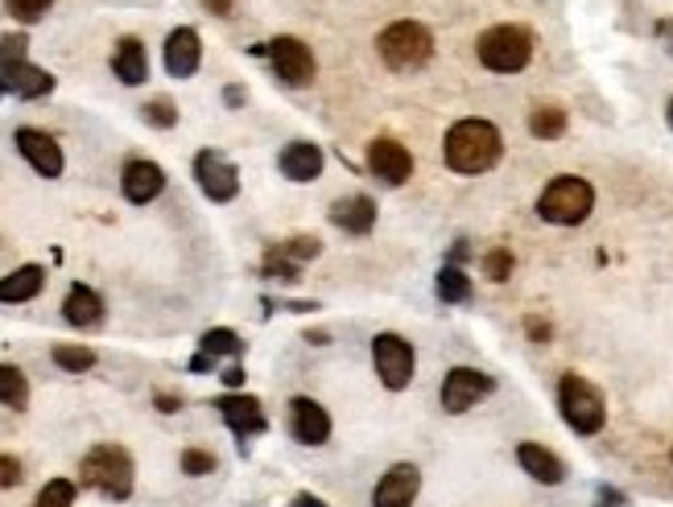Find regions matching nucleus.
<instances>
[{
    "mask_svg": "<svg viewBox=\"0 0 673 507\" xmlns=\"http://www.w3.org/2000/svg\"><path fill=\"white\" fill-rule=\"evenodd\" d=\"M500 153H504V136L492 120H459L442 141V158L454 174H483L496 165Z\"/></svg>",
    "mask_w": 673,
    "mask_h": 507,
    "instance_id": "1",
    "label": "nucleus"
},
{
    "mask_svg": "<svg viewBox=\"0 0 673 507\" xmlns=\"http://www.w3.org/2000/svg\"><path fill=\"white\" fill-rule=\"evenodd\" d=\"M132 475H137L132 454L124 446H112V442L88 449L83 463H79V483L100 491L103 499H117V504L132 495Z\"/></svg>",
    "mask_w": 673,
    "mask_h": 507,
    "instance_id": "2",
    "label": "nucleus"
},
{
    "mask_svg": "<svg viewBox=\"0 0 673 507\" xmlns=\"http://www.w3.org/2000/svg\"><path fill=\"white\" fill-rule=\"evenodd\" d=\"M26 33H9V38H0V95L4 91H13L21 100H42L54 91V74L42 71V67H33L26 59Z\"/></svg>",
    "mask_w": 673,
    "mask_h": 507,
    "instance_id": "3",
    "label": "nucleus"
},
{
    "mask_svg": "<svg viewBox=\"0 0 673 507\" xmlns=\"http://www.w3.org/2000/svg\"><path fill=\"white\" fill-rule=\"evenodd\" d=\"M376 50L389 71L396 74H410V71H422L430 54H434V33L418 26V21H393L389 30L376 38Z\"/></svg>",
    "mask_w": 673,
    "mask_h": 507,
    "instance_id": "4",
    "label": "nucleus"
},
{
    "mask_svg": "<svg viewBox=\"0 0 673 507\" xmlns=\"http://www.w3.org/2000/svg\"><path fill=\"white\" fill-rule=\"evenodd\" d=\"M591 211H595V190H591L586 178H574V174L554 178V182L542 190V199H538V215H542L545 223H558V227H579Z\"/></svg>",
    "mask_w": 673,
    "mask_h": 507,
    "instance_id": "5",
    "label": "nucleus"
},
{
    "mask_svg": "<svg viewBox=\"0 0 673 507\" xmlns=\"http://www.w3.org/2000/svg\"><path fill=\"white\" fill-rule=\"evenodd\" d=\"M558 408H562V420L571 425L574 434H600L603 420H607V405H603V392L591 384V379L574 376V372H566V376L558 379Z\"/></svg>",
    "mask_w": 673,
    "mask_h": 507,
    "instance_id": "6",
    "label": "nucleus"
},
{
    "mask_svg": "<svg viewBox=\"0 0 673 507\" xmlns=\"http://www.w3.org/2000/svg\"><path fill=\"white\" fill-rule=\"evenodd\" d=\"M475 54H480V62L488 71L516 74L525 71L529 59H533V33H529L525 26H492V30L480 33Z\"/></svg>",
    "mask_w": 673,
    "mask_h": 507,
    "instance_id": "7",
    "label": "nucleus"
},
{
    "mask_svg": "<svg viewBox=\"0 0 673 507\" xmlns=\"http://www.w3.org/2000/svg\"><path fill=\"white\" fill-rule=\"evenodd\" d=\"M372 363H376V376H381L384 388L401 392V388H410L418 355H413L410 338L384 331V334H376V338H372Z\"/></svg>",
    "mask_w": 673,
    "mask_h": 507,
    "instance_id": "8",
    "label": "nucleus"
},
{
    "mask_svg": "<svg viewBox=\"0 0 673 507\" xmlns=\"http://www.w3.org/2000/svg\"><path fill=\"white\" fill-rule=\"evenodd\" d=\"M264 54H269L273 74H278L285 88H310V83H314L319 62H314V54H310V45L302 42V38H273Z\"/></svg>",
    "mask_w": 673,
    "mask_h": 507,
    "instance_id": "9",
    "label": "nucleus"
},
{
    "mask_svg": "<svg viewBox=\"0 0 673 507\" xmlns=\"http://www.w3.org/2000/svg\"><path fill=\"white\" fill-rule=\"evenodd\" d=\"M492 388H496V379L475 372V367H451V372L442 376L439 400L446 413H468V408L480 405Z\"/></svg>",
    "mask_w": 673,
    "mask_h": 507,
    "instance_id": "10",
    "label": "nucleus"
},
{
    "mask_svg": "<svg viewBox=\"0 0 673 507\" xmlns=\"http://www.w3.org/2000/svg\"><path fill=\"white\" fill-rule=\"evenodd\" d=\"M194 178H199V190L211 203H232L240 194V174H235V165L223 158L220 149H203L194 158Z\"/></svg>",
    "mask_w": 673,
    "mask_h": 507,
    "instance_id": "11",
    "label": "nucleus"
},
{
    "mask_svg": "<svg viewBox=\"0 0 673 507\" xmlns=\"http://www.w3.org/2000/svg\"><path fill=\"white\" fill-rule=\"evenodd\" d=\"M368 174L384 182V186H405L413 174V158L410 149L393 141V136H376L372 145H368Z\"/></svg>",
    "mask_w": 673,
    "mask_h": 507,
    "instance_id": "12",
    "label": "nucleus"
},
{
    "mask_svg": "<svg viewBox=\"0 0 673 507\" xmlns=\"http://www.w3.org/2000/svg\"><path fill=\"white\" fill-rule=\"evenodd\" d=\"M13 145H17V153L21 158L30 161L33 165V174H42V178H59L62 174V145L50 136V132H42V129H17L13 132Z\"/></svg>",
    "mask_w": 673,
    "mask_h": 507,
    "instance_id": "13",
    "label": "nucleus"
},
{
    "mask_svg": "<svg viewBox=\"0 0 673 507\" xmlns=\"http://www.w3.org/2000/svg\"><path fill=\"white\" fill-rule=\"evenodd\" d=\"M422 491V470L413 463H396L389 466L376 483V491H372V507H413Z\"/></svg>",
    "mask_w": 673,
    "mask_h": 507,
    "instance_id": "14",
    "label": "nucleus"
},
{
    "mask_svg": "<svg viewBox=\"0 0 673 507\" xmlns=\"http://www.w3.org/2000/svg\"><path fill=\"white\" fill-rule=\"evenodd\" d=\"M215 408H220V417L228 420V429L240 437V446H244L249 437H257V434H264V429H269L264 408H261V400H257V396L228 392V396H220V400H215Z\"/></svg>",
    "mask_w": 673,
    "mask_h": 507,
    "instance_id": "15",
    "label": "nucleus"
},
{
    "mask_svg": "<svg viewBox=\"0 0 673 507\" xmlns=\"http://www.w3.org/2000/svg\"><path fill=\"white\" fill-rule=\"evenodd\" d=\"M290 434L302 446H322L331 437V413L310 400V396H293L290 400Z\"/></svg>",
    "mask_w": 673,
    "mask_h": 507,
    "instance_id": "16",
    "label": "nucleus"
},
{
    "mask_svg": "<svg viewBox=\"0 0 673 507\" xmlns=\"http://www.w3.org/2000/svg\"><path fill=\"white\" fill-rule=\"evenodd\" d=\"M120 186H124V199L132 206H145L153 203L161 190H165V170H161L158 161H145L137 158L124 165V174H120Z\"/></svg>",
    "mask_w": 673,
    "mask_h": 507,
    "instance_id": "17",
    "label": "nucleus"
},
{
    "mask_svg": "<svg viewBox=\"0 0 673 507\" xmlns=\"http://www.w3.org/2000/svg\"><path fill=\"white\" fill-rule=\"evenodd\" d=\"M203 62V42H199V30L191 26H178L170 38H165V71L174 79H191Z\"/></svg>",
    "mask_w": 673,
    "mask_h": 507,
    "instance_id": "18",
    "label": "nucleus"
},
{
    "mask_svg": "<svg viewBox=\"0 0 673 507\" xmlns=\"http://www.w3.org/2000/svg\"><path fill=\"white\" fill-rule=\"evenodd\" d=\"M516 463H521V470H525L533 483H545V487H558V483L566 478V463H562L558 454H550L545 446H538V442H521V446H516Z\"/></svg>",
    "mask_w": 673,
    "mask_h": 507,
    "instance_id": "19",
    "label": "nucleus"
},
{
    "mask_svg": "<svg viewBox=\"0 0 673 507\" xmlns=\"http://www.w3.org/2000/svg\"><path fill=\"white\" fill-rule=\"evenodd\" d=\"M62 318L79 326V331H88V326H100L103 322V297L91 285H71L67 297H62Z\"/></svg>",
    "mask_w": 673,
    "mask_h": 507,
    "instance_id": "20",
    "label": "nucleus"
},
{
    "mask_svg": "<svg viewBox=\"0 0 673 507\" xmlns=\"http://www.w3.org/2000/svg\"><path fill=\"white\" fill-rule=\"evenodd\" d=\"M112 71L124 88H141L149 79V54L141 38H120L117 42V54H112Z\"/></svg>",
    "mask_w": 673,
    "mask_h": 507,
    "instance_id": "21",
    "label": "nucleus"
},
{
    "mask_svg": "<svg viewBox=\"0 0 673 507\" xmlns=\"http://www.w3.org/2000/svg\"><path fill=\"white\" fill-rule=\"evenodd\" d=\"M278 165L290 182H314L322 174V149L310 145V141H293V145L281 149Z\"/></svg>",
    "mask_w": 673,
    "mask_h": 507,
    "instance_id": "22",
    "label": "nucleus"
},
{
    "mask_svg": "<svg viewBox=\"0 0 673 507\" xmlns=\"http://www.w3.org/2000/svg\"><path fill=\"white\" fill-rule=\"evenodd\" d=\"M331 223L343 227V232H352V235H368L372 227H376V203H372L368 194L339 199V203L331 206Z\"/></svg>",
    "mask_w": 673,
    "mask_h": 507,
    "instance_id": "23",
    "label": "nucleus"
},
{
    "mask_svg": "<svg viewBox=\"0 0 673 507\" xmlns=\"http://www.w3.org/2000/svg\"><path fill=\"white\" fill-rule=\"evenodd\" d=\"M46 285V268L42 264H21L13 268L9 276H0V302L4 305H21V302H33Z\"/></svg>",
    "mask_w": 673,
    "mask_h": 507,
    "instance_id": "24",
    "label": "nucleus"
},
{
    "mask_svg": "<svg viewBox=\"0 0 673 507\" xmlns=\"http://www.w3.org/2000/svg\"><path fill=\"white\" fill-rule=\"evenodd\" d=\"M434 293H439V302H446V305L471 302V276L463 273L459 264H446V268L434 276Z\"/></svg>",
    "mask_w": 673,
    "mask_h": 507,
    "instance_id": "25",
    "label": "nucleus"
},
{
    "mask_svg": "<svg viewBox=\"0 0 673 507\" xmlns=\"http://www.w3.org/2000/svg\"><path fill=\"white\" fill-rule=\"evenodd\" d=\"M0 405L4 408H26L30 405V379L13 363H0Z\"/></svg>",
    "mask_w": 673,
    "mask_h": 507,
    "instance_id": "26",
    "label": "nucleus"
},
{
    "mask_svg": "<svg viewBox=\"0 0 673 507\" xmlns=\"http://www.w3.org/2000/svg\"><path fill=\"white\" fill-rule=\"evenodd\" d=\"M199 351L211 355V359H240V355H244V343H240V334L235 331L215 326V331H207L203 338H199Z\"/></svg>",
    "mask_w": 673,
    "mask_h": 507,
    "instance_id": "27",
    "label": "nucleus"
},
{
    "mask_svg": "<svg viewBox=\"0 0 673 507\" xmlns=\"http://www.w3.org/2000/svg\"><path fill=\"white\" fill-rule=\"evenodd\" d=\"M269 252L281 256L285 264H293V268H302V264L314 261V256L322 252V240H314V235H293V240H285V244H273Z\"/></svg>",
    "mask_w": 673,
    "mask_h": 507,
    "instance_id": "28",
    "label": "nucleus"
},
{
    "mask_svg": "<svg viewBox=\"0 0 673 507\" xmlns=\"http://www.w3.org/2000/svg\"><path fill=\"white\" fill-rule=\"evenodd\" d=\"M529 132L538 136V141H554L566 132V112L562 108H538L533 116H529Z\"/></svg>",
    "mask_w": 673,
    "mask_h": 507,
    "instance_id": "29",
    "label": "nucleus"
},
{
    "mask_svg": "<svg viewBox=\"0 0 673 507\" xmlns=\"http://www.w3.org/2000/svg\"><path fill=\"white\" fill-rule=\"evenodd\" d=\"M54 363H59L62 372H71V376H79V372H91L96 367V351L91 347H54Z\"/></svg>",
    "mask_w": 673,
    "mask_h": 507,
    "instance_id": "30",
    "label": "nucleus"
},
{
    "mask_svg": "<svg viewBox=\"0 0 673 507\" xmlns=\"http://www.w3.org/2000/svg\"><path fill=\"white\" fill-rule=\"evenodd\" d=\"M33 507H74V483L71 478H50L42 491H38Z\"/></svg>",
    "mask_w": 673,
    "mask_h": 507,
    "instance_id": "31",
    "label": "nucleus"
},
{
    "mask_svg": "<svg viewBox=\"0 0 673 507\" xmlns=\"http://www.w3.org/2000/svg\"><path fill=\"white\" fill-rule=\"evenodd\" d=\"M50 4L54 0H4V9L21 21V26H33V21H42L46 13H50Z\"/></svg>",
    "mask_w": 673,
    "mask_h": 507,
    "instance_id": "32",
    "label": "nucleus"
},
{
    "mask_svg": "<svg viewBox=\"0 0 673 507\" xmlns=\"http://www.w3.org/2000/svg\"><path fill=\"white\" fill-rule=\"evenodd\" d=\"M141 116H145V124H153V129H174L178 108L170 100H149L145 108H141Z\"/></svg>",
    "mask_w": 673,
    "mask_h": 507,
    "instance_id": "33",
    "label": "nucleus"
},
{
    "mask_svg": "<svg viewBox=\"0 0 673 507\" xmlns=\"http://www.w3.org/2000/svg\"><path fill=\"white\" fill-rule=\"evenodd\" d=\"M483 273L492 276V281H509V276H513V252H509V247H492V252L483 256Z\"/></svg>",
    "mask_w": 673,
    "mask_h": 507,
    "instance_id": "34",
    "label": "nucleus"
},
{
    "mask_svg": "<svg viewBox=\"0 0 673 507\" xmlns=\"http://www.w3.org/2000/svg\"><path fill=\"white\" fill-rule=\"evenodd\" d=\"M215 470V454H207V449H182V475L191 478H203Z\"/></svg>",
    "mask_w": 673,
    "mask_h": 507,
    "instance_id": "35",
    "label": "nucleus"
},
{
    "mask_svg": "<svg viewBox=\"0 0 673 507\" xmlns=\"http://www.w3.org/2000/svg\"><path fill=\"white\" fill-rule=\"evenodd\" d=\"M21 463H17L13 454H0V491H9V487H17L21 483Z\"/></svg>",
    "mask_w": 673,
    "mask_h": 507,
    "instance_id": "36",
    "label": "nucleus"
},
{
    "mask_svg": "<svg viewBox=\"0 0 673 507\" xmlns=\"http://www.w3.org/2000/svg\"><path fill=\"white\" fill-rule=\"evenodd\" d=\"M203 9L207 13H215V17H232L235 0H203Z\"/></svg>",
    "mask_w": 673,
    "mask_h": 507,
    "instance_id": "37",
    "label": "nucleus"
},
{
    "mask_svg": "<svg viewBox=\"0 0 673 507\" xmlns=\"http://www.w3.org/2000/svg\"><path fill=\"white\" fill-rule=\"evenodd\" d=\"M223 384H228V388H240V384H244V367H240V363H232V367L223 372Z\"/></svg>",
    "mask_w": 673,
    "mask_h": 507,
    "instance_id": "38",
    "label": "nucleus"
},
{
    "mask_svg": "<svg viewBox=\"0 0 673 507\" xmlns=\"http://www.w3.org/2000/svg\"><path fill=\"white\" fill-rule=\"evenodd\" d=\"M158 408H161V413H178V408H182V400H178V396H170V392H158Z\"/></svg>",
    "mask_w": 673,
    "mask_h": 507,
    "instance_id": "39",
    "label": "nucleus"
},
{
    "mask_svg": "<svg viewBox=\"0 0 673 507\" xmlns=\"http://www.w3.org/2000/svg\"><path fill=\"white\" fill-rule=\"evenodd\" d=\"M293 507H331V504H322L319 495H310V491H302L298 499H293Z\"/></svg>",
    "mask_w": 673,
    "mask_h": 507,
    "instance_id": "40",
    "label": "nucleus"
},
{
    "mask_svg": "<svg viewBox=\"0 0 673 507\" xmlns=\"http://www.w3.org/2000/svg\"><path fill=\"white\" fill-rule=\"evenodd\" d=\"M657 38L665 42V50L673 54V21H661V26H657Z\"/></svg>",
    "mask_w": 673,
    "mask_h": 507,
    "instance_id": "41",
    "label": "nucleus"
},
{
    "mask_svg": "<svg viewBox=\"0 0 673 507\" xmlns=\"http://www.w3.org/2000/svg\"><path fill=\"white\" fill-rule=\"evenodd\" d=\"M529 334H533V338H550V326H545V322H538V318H529Z\"/></svg>",
    "mask_w": 673,
    "mask_h": 507,
    "instance_id": "42",
    "label": "nucleus"
},
{
    "mask_svg": "<svg viewBox=\"0 0 673 507\" xmlns=\"http://www.w3.org/2000/svg\"><path fill=\"white\" fill-rule=\"evenodd\" d=\"M603 504H607V507H624V495H620V491H612V487H603Z\"/></svg>",
    "mask_w": 673,
    "mask_h": 507,
    "instance_id": "43",
    "label": "nucleus"
},
{
    "mask_svg": "<svg viewBox=\"0 0 673 507\" xmlns=\"http://www.w3.org/2000/svg\"><path fill=\"white\" fill-rule=\"evenodd\" d=\"M307 343H314V347H322V343H327V334H322V331H310V334H307Z\"/></svg>",
    "mask_w": 673,
    "mask_h": 507,
    "instance_id": "44",
    "label": "nucleus"
},
{
    "mask_svg": "<svg viewBox=\"0 0 673 507\" xmlns=\"http://www.w3.org/2000/svg\"><path fill=\"white\" fill-rule=\"evenodd\" d=\"M670 124H673V100H670Z\"/></svg>",
    "mask_w": 673,
    "mask_h": 507,
    "instance_id": "45",
    "label": "nucleus"
},
{
    "mask_svg": "<svg viewBox=\"0 0 673 507\" xmlns=\"http://www.w3.org/2000/svg\"><path fill=\"white\" fill-rule=\"evenodd\" d=\"M670 458H673V449H670Z\"/></svg>",
    "mask_w": 673,
    "mask_h": 507,
    "instance_id": "46",
    "label": "nucleus"
}]
</instances>
